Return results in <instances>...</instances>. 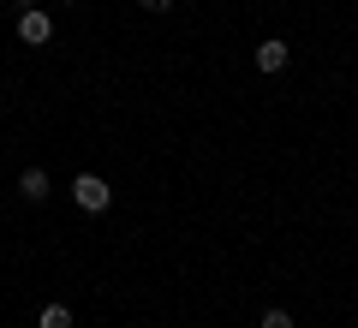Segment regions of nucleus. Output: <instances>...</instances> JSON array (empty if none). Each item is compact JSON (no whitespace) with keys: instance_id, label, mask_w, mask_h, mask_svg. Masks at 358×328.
I'll use <instances>...</instances> for the list:
<instances>
[{"instance_id":"obj_2","label":"nucleus","mask_w":358,"mask_h":328,"mask_svg":"<svg viewBox=\"0 0 358 328\" xmlns=\"http://www.w3.org/2000/svg\"><path fill=\"white\" fill-rule=\"evenodd\" d=\"M18 36H24V42H30V48H42V42H48V36H54V18H48V13H42V6H30V13H24V18H18Z\"/></svg>"},{"instance_id":"obj_3","label":"nucleus","mask_w":358,"mask_h":328,"mask_svg":"<svg viewBox=\"0 0 358 328\" xmlns=\"http://www.w3.org/2000/svg\"><path fill=\"white\" fill-rule=\"evenodd\" d=\"M287 54H293L287 42H275V36H268L263 48H257V72H281V66H287Z\"/></svg>"},{"instance_id":"obj_1","label":"nucleus","mask_w":358,"mask_h":328,"mask_svg":"<svg viewBox=\"0 0 358 328\" xmlns=\"http://www.w3.org/2000/svg\"><path fill=\"white\" fill-rule=\"evenodd\" d=\"M72 203H78L84 215H102L108 203H114V185H108L102 173H78V179H72Z\"/></svg>"},{"instance_id":"obj_5","label":"nucleus","mask_w":358,"mask_h":328,"mask_svg":"<svg viewBox=\"0 0 358 328\" xmlns=\"http://www.w3.org/2000/svg\"><path fill=\"white\" fill-rule=\"evenodd\" d=\"M36 328H72V311H66V304H48V311L36 316Z\"/></svg>"},{"instance_id":"obj_7","label":"nucleus","mask_w":358,"mask_h":328,"mask_svg":"<svg viewBox=\"0 0 358 328\" xmlns=\"http://www.w3.org/2000/svg\"><path fill=\"white\" fill-rule=\"evenodd\" d=\"M143 13H167V6H173V0H138Z\"/></svg>"},{"instance_id":"obj_4","label":"nucleus","mask_w":358,"mask_h":328,"mask_svg":"<svg viewBox=\"0 0 358 328\" xmlns=\"http://www.w3.org/2000/svg\"><path fill=\"white\" fill-rule=\"evenodd\" d=\"M18 191H24L30 203H42L48 197V173H42V167H24V173H18Z\"/></svg>"},{"instance_id":"obj_8","label":"nucleus","mask_w":358,"mask_h":328,"mask_svg":"<svg viewBox=\"0 0 358 328\" xmlns=\"http://www.w3.org/2000/svg\"><path fill=\"white\" fill-rule=\"evenodd\" d=\"M0 6H6V0H0Z\"/></svg>"},{"instance_id":"obj_6","label":"nucleus","mask_w":358,"mask_h":328,"mask_svg":"<svg viewBox=\"0 0 358 328\" xmlns=\"http://www.w3.org/2000/svg\"><path fill=\"white\" fill-rule=\"evenodd\" d=\"M257 328H293V316H287V311H263V322H257Z\"/></svg>"}]
</instances>
